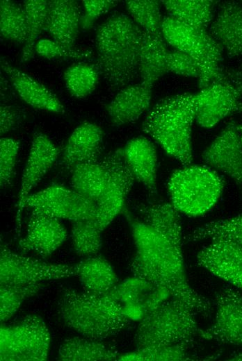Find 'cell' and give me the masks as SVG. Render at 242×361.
Here are the masks:
<instances>
[{
    "instance_id": "6da1fadb",
    "label": "cell",
    "mask_w": 242,
    "mask_h": 361,
    "mask_svg": "<svg viewBox=\"0 0 242 361\" xmlns=\"http://www.w3.org/2000/svg\"><path fill=\"white\" fill-rule=\"evenodd\" d=\"M127 214L136 247L129 265L133 276L164 290L195 312L209 314L211 303L189 284L182 252L152 227Z\"/></svg>"
},
{
    "instance_id": "7a4b0ae2",
    "label": "cell",
    "mask_w": 242,
    "mask_h": 361,
    "mask_svg": "<svg viewBox=\"0 0 242 361\" xmlns=\"http://www.w3.org/2000/svg\"><path fill=\"white\" fill-rule=\"evenodd\" d=\"M143 32L131 17L120 12L112 15L97 28L99 72L111 90H121L139 76Z\"/></svg>"
},
{
    "instance_id": "3957f363",
    "label": "cell",
    "mask_w": 242,
    "mask_h": 361,
    "mask_svg": "<svg viewBox=\"0 0 242 361\" xmlns=\"http://www.w3.org/2000/svg\"><path fill=\"white\" fill-rule=\"evenodd\" d=\"M56 314L70 329L97 340L118 335L131 323L122 304L111 292L97 294L65 288L56 303Z\"/></svg>"
},
{
    "instance_id": "277c9868",
    "label": "cell",
    "mask_w": 242,
    "mask_h": 361,
    "mask_svg": "<svg viewBox=\"0 0 242 361\" xmlns=\"http://www.w3.org/2000/svg\"><path fill=\"white\" fill-rule=\"evenodd\" d=\"M195 94L182 93L159 99L147 114L143 131L170 156L184 166L193 161L191 133L195 121Z\"/></svg>"
},
{
    "instance_id": "5b68a950",
    "label": "cell",
    "mask_w": 242,
    "mask_h": 361,
    "mask_svg": "<svg viewBox=\"0 0 242 361\" xmlns=\"http://www.w3.org/2000/svg\"><path fill=\"white\" fill-rule=\"evenodd\" d=\"M196 314L176 299H166L140 319L134 336L136 349L170 345L188 349L200 329Z\"/></svg>"
},
{
    "instance_id": "8992f818",
    "label": "cell",
    "mask_w": 242,
    "mask_h": 361,
    "mask_svg": "<svg viewBox=\"0 0 242 361\" xmlns=\"http://www.w3.org/2000/svg\"><path fill=\"white\" fill-rule=\"evenodd\" d=\"M224 181L208 166L187 165L175 170L168 183L170 202L181 213L196 217L211 209L220 199Z\"/></svg>"
},
{
    "instance_id": "52a82bcc",
    "label": "cell",
    "mask_w": 242,
    "mask_h": 361,
    "mask_svg": "<svg viewBox=\"0 0 242 361\" xmlns=\"http://www.w3.org/2000/svg\"><path fill=\"white\" fill-rule=\"evenodd\" d=\"M195 121L211 128L229 115L242 111V65L224 67L220 76L195 93Z\"/></svg>"
},
{
    "instance_id": "ba28073f",
    "label": "cell",
    "mask_w": 242,
    "mask_h": 361,
    "mask_svg": "<svg viewBox=\"0 0 242 361\" xmlns=\"http://www.w3.org/2000/svg\"><path fill=\"white\" fill-rule=\"evenodd\" d=\"M50 344L49 329L37 314H28L15 323L1 326V361H45Z\"/></svg>"
},
{
    "instance_id": "9c48e42d",
    "label": "cell",
    "mask_w": 242,
    "mask_h": 361,
    "mask_svg": "<svg viewBox=\"0 0 242 361\" xmlns=\"http://www.w3.org/2000/svg\"><path fill=\"white\" fill-rule=\"evenodd\" d=\"M108 176L106 187L96 201L95 222L104 230L122 211L136 178L122 155V148L101 158Z\"/></svg>"
},
{
    "instance_id": "30bf717a",
    "label": "cell",
    "mask_w": 242,
    "mask_h": 361,
    "mask_svg": "<svg viewBox=\"0 0 242 361\" xmlns=\"http://www.w3.org/2000/svg\"><path fill=\"white\" fill-rule=\"evenodd\" d=\"M77 265L51 264L19 255L1 245V285H29L77 276Z\"/></svg>"
},
{
    "instance_id": "8fae6325",
    "label": "cell",
    "mask_w": 242,
    "mask_h": 361,
    "mask_svg": "<svg viewBox=\"0 0 242 361\" xmlns=\"http://www.w3.org/2000/svg\"><path fill=\"white\" fill-rule=\"evenodd\" d=\"M24 208H36L59 219L72 222L95 219L96 203L74 189L53 184L38 192L30 194Z\"/></svg>"
},
{
    "instance_id": "7c38bea8",
    "label": "cell",
    "mask_w": 242,
    "mask_h": 361,
    "mask_svg": "<svg viewBox=\"0 0 242 361\" xmlns=\"http://www.w3.org/2000/svg\"><path fill=\"white\" fill-rule=\"evenodd\" d=\"M216 317L213 325L200 329L207 340L242 346V294L231 286L223 287L216 296Z\"/></svg>"
},
{
    "instance_id": "4fadbf2b",
    "label": "cell",
    "mask_w": 242,
    "mask_h": 361,
    "mask_svg": "<svg viewBox=\"0 0 242 361\" xmlns=\"http://www.w3.org/2000/svg\"><path fill=\"white\" fill-rule=\"evenodd\" d=\"M58 154V148L47 135L39 132L33 136L16 203L15 231L17 233H20L21 230L22 215L26 199L51 167L57 160Z\"/></svg>"
},
{
    "instance_id": "5bb4252c",
    "label": "cell",
    "mask_w": 242,
    "mask_h": 361,
    "mask_svg": "<svg viewBox=\"0 0 242 361\" xmlns=\"http://www.w3.org/2000/svg\"><path fill=\"white\" fill-rule=\"evenodd\" d=\"M197 263L242 290V248L225 239L211 240L197 254Z\"/></svg>"
},
{
    "instance_id": "9a60e30c",
    "label": "cell",
    "mask_w": 242,
    "mask_h": 361,
    "mask_svg": "<svg viewBox=\"0 0 242 361\" xmlns=\"http://www.w3.org/2000/svg\"><path fill=\"white\" fill-rule=\"evenodd\" d=\"M204 162L213 169L242 184V143L239 126L229 121L202 153Z\"/></svg>"
},
{
    "instance_id": "2e32d148",
    "label": "cell",
    "mask_w": 242,
    "mask_h": 361,
    "mask_svg": "<svg viewBox=\"0 0 242 361\" xmlns=\"http://www.w3.org/2000/svg\"><path fill=\"white\" fill-rule=\"evenodd\" d=\"M25 237L19 241L20 249L33 251L45 259L67 238V230L60 219L36 208H30Z\"/></svg>"
},
{
    "instance_id": "e0dca14e",
    "label": "cell",
    "mask_w": 242,
    "mask_h": 361,
    "mask_svg": "<svg viewBox=\"0 0 242 361\" xmlns=\"http://www.w3.org/2000/svg\"><path fill=\"white\" fill-rule=\"evenodd\" d=\"M208 32L229 58L242 56V5L235 1L220 3Z\"/></svg>"
},
{
    "instance_id": "ac0fdd59",
    "label": "cell",
    "mask_w": 242,
    "mask_h": 361,
    "mask_svg": "<svg viewBox=\"0 0 242 361\" xmlns=\"http://www.w3.org/2000/svg\"><path fill=\"white\" fill-rule=\"evenodd\" d=\"M81 17L80 5L76 1H48L45 31L54 41L72 50L81 27Z\"/></svg>"
},
{
    "instance_id": "d6986e66",
    "label": "cell",
    "mask_w": 242,
    "mask_h": 361,
    "mask_svg": "<svg viewBox=\"0 0 242 361\" xmlns=\"http://www.w3.org/2000/svg\"><path fill=\"white\" fill-rule=\"evenodd\" d=\"M103 147V131L96 124L84 121L72 133L63 149L60 165L71 170L77 165L99 158Z\"/></svg>"
},
{
    "instance_id": "ffe728a7",
    "label": "cell",
    "mask_w": 242,
    "mask_h": 361,
    "mask_svg": "<svg viewBox=\"0 0 242 361\" xmlns=\"http://www.w3.org/2000/svg\"><path fill=\"white\" fill-rule=\"evenodd\" d=\"M1 68L19 97L30 106L63 114L65 108L58 98L44 85L1 58Z\"/></svg>"
},
{
    "instance_id": "44dd1931",
    "label": "cell",
    "mask_w": 242,
    "mask_h": 361,
    "mask_svg": "<svg viewBox=\"0 0 242 361\" xmlns=\"http://www.w3.org/2000/svg\"><path fill=\"white\" fill-rule=\"evenodd\" d=\"M151 99L152 87L141 82L120 90L106 107L111 124L120 126L135 121L150 108Z\"/></svg>"
},
{
    "instance_id": "7402d4cb",
    "label": "cell",
    "mask_w": 242,
    "mask_h": 361,
    "mask_svg": "<svg viewBox=\"0 0 242 361\" xmlns=\"http://www.w3.org/2000/svg\"><path fill=\"white\" fill-rule=\"evenodd\" d=\"M122 155L136 180L152 194L157 193V153L152 142L143 137H134L122 148Z\"/></svg>"
},
{
    "instance_id": "603a6c76",
    "label": "cell",
    "mask_w": 242,
    "mask_h": 361,
    "mask_svg": "<svg viewBox=\"0 0 242 361\" xmlns=\"http://www.w3.org/2000/svg\"><path fill=\"white\" fill-rule=\"evenodd\" d=\"M161 35L164 40L176 50L193 56L201 69L207 53L208 31L197 30L171 17H163Z\"/></svg>"
},
{
    "instance_id": "cb8c5ba5",
    "label": "cell",
    "mask_w": 242,
    "mask_h": 361,
    "mask_svg": "<svg viewBox=\"0 0 242 361\" xmlns=\"http://www.w3.org/2000/svg\"><path fill=\"white\" fill-rule=\"evenodd\" d=\"M141 221L168 240L182 252V228L179 212L171 202L140 204L137 208Z\"/></svg>"
},
{
    "instance_id": "d4e9b609",
    "label": "cell",
    "mask_w": 242,
    "mask_h": 361,
    "mask_svg": "<svg viewBox=\"0 0 242 361\" xmlns=\"http://www.w3.org/2000/svg\"><path fill=\"white\" fill-rule=\"evenodd\" d=\"M168 53L162 35H154L143 31L138 60L142 83L152 88L154 84L168 72Z\"/></svg>"
},
{
    "instance_id": "484cf974",
    "label": "cell",
    "mask_w": 242,
    "mask_h": 361,
    "mask_svg": "<svg viewBox=\"0 0 242 361\" xmlns=\"http://www.w3.org/2000/svg\"><path fill=\"white\" fill-rule=\"evenodd\" d=\"M120 355L114 346L83 336L65 339L57 358L62 361H111L118 360Z\"/></svg>"
},
{
    "instance_id": "4316f807",
    "label": "cell",
    "mask_w": 242,
    "mask_h": 361,
    "mask_svg": "<svg viewBox=\"0 0 242 361\" xmlns=\"http://www.w3.org/2000/svg\"><path fill=\"white\" fill-rule=\"evenodd\" d=\"M79 277L84 291L105 294L118 283V276L111 265L100 256H90L77 263Z\"/></svg>"
},
{
    "instance_id": "83f0119b",
    "label": "cell",
    "mask_w": 242,
    "mask_h": 361,
    "mask_svg": "<svg viewBox=\"0 0 242 361\" xmlns=\"http://www.w3.org/2000/svg\"><path fill=\"white\" fill-rule=\"evenodd\" d=\"M170 16L200 30L210 26L214 17L217 1L212 0H163L161 1Z\"/></svg>"
},
{
    "instance_id": "f1b7e54d",
    "label": "cell",
    "mask_w": 242,
    "mask_h": 361,
    "mask_svg": "<svg viewBox=\"0 0 242 361\" xmlns=\"http://www.w3.org/2000/svg\"><path fill=\"white\" fill-rule=\"evenodd\" d=\"M70 172L71 187L96 202L104 192L108 180L107 171L101 159L79 164Z\"/></svg>"
},
{
    "instance_id": "f546056e",
    "label": "cell",
    "mask_w": 242,
    "mask_h": 361,
    "mask_svg": "<svg viewBox=\"0 0 242 361\" xmlns=\"http://www.w3.org/2000/svg\"><path fill=\"white\" fill-rule=\"evenodd\" d=\"M217 238L228 240L242 248V215L209 221L195 228L184 240L191 242Z\"/></svg>"
},
{
    "instance_id": "4dcf8cb0",
    "label": "cell",
    "mask_w": 242,
    "mask_h": 361,
    "mask_svg": "<svg viewBox=\"0 0 242 361\" xmlns=\"http://www.w3.org/2000/svg\"><path fill=\"white\" fill-rule=\"evenodd\" d=\"M47 3L46 0H27L24 1L23 8L27 23V38L24 43L21 62H26L34 56L37 40L45 31Z\"/></svg>"
},
{
    "instance_id": "1f68e13d",
    "label": "cell",
    "mask_w": 242,
    "mask_h": 361,
    "mask_svg": "<svg viewBox=\"0 0 242 361\" xmlns=\"http://www.w3.org/2000/svg\"><path fill=\"white\" fill-rule=\"evenodd\" d=\"M0 33L6 40L25 43L27 23L23 7L10 0L0 1Z\"/></svg>"
},
{
    "instance_id": "d6a6232c",
    "label": "cell",
    "mask_w": 242,
    "mask_h": 361,
    "mask_svg": "<svg viewBox=\"0 0 242 361\" xmlns=\"http://www.w3.org/2000/svg\"><path fill=\"white\" fill-rule=\"evenodd\" d=\"M99 69L94 65L79 62L68 67L63 78L69 93L76 98L90 94L95 88L99 78Z\"/></svg>"
},
{
    "instance_id": "836d02e7",
    "label": "cell",
    "mask_w": 242,
    "mask_h": 361,
    "mask_svg": "<svg viewBox=\"0 0 242 361\" xmlns=\"http://www.w3.org/2000/svg\"><path fill=\"white\" fill-rule=\"evenodd\" d=\"M102 233L95 219L72 222L71 238L76 253L87 258L96 255L102 247Z\"/></svg>"
},
{
    "instance_id": "e575fe53",
    "label": "cell",
    "mask_w": 242,
    "mask_h": 361,
    "mask_svg": "<svg viewBox=\"0 0 242 361\" xmlns=\"http://www.w3.org/2000/svg\"><path fill=\"white\" fill-rule=\"evenodd\" d=\"M161 1L129 0L125 1L131 19L144 31L154 35H161L163 18L161 13Z\"/></svg>"
},
{
    "instance_id": "d590c367",
    "label": "cell",
    "mask_w": 242,
    "mask_h": 361,
    "mask_svg": "<svg viewBox=\"0 0 242 361\" xmlns=\"http://www.w3.org/2000/svg\"><path fill=\"white\" fill-rule=\"evenodd\" d=\"M42 286V283L29 285H1V321L10 319L18 310L22 303L34 296Z\"/></svg>"
},
{
    "instance_id": "8d00e7d4",
    "label": "cell",
    "mask_w": 242,
    "mask_h": 361,
    "mask_svg": "<svg viewBox=\"0 0 242 361\" xmlns=\"http://www.w3.org/2000/svg\"><path fill=\"white\" fill-rule=\"evenodd\" d=\"M188 348L178 345L152 346L120 355L118 360L178 361L193 360Z\"/></svg>"
},
{
    "instance_id": "74e56055",
    "label": "cell",
    "mask_w": 242,
    "mask_h": 361,
    "mask_svg": "<svg viewBox=\"0 0 242 361\" xmlns=\"http://www.w3.org/2000/svg\"><path fill=\"white\" fill-rule=\"evenodd\" d=\"M19 142L11 137L0 140V185L6 188L12 185L15 176Z\"/></svg>"
},
{
    "instance_id": "f35d334b",
    "label": "cell",
    "mask_w": 242,
    "mask_h": 361,
    "mask_svg": "<svg viewBox=\"0 0 242 361\" xmlns=\"http://www.w3.org/2000/svg\"><path fill=\"white\" fill-rule=\"evenodd\" d=\"M168 72L186 77L198 78L200 75V64L191 55L175 49L169 51Z\"/></svg>"
},
{
    "instance_id": "ab89813d",
    "label": "cell",
    "mask_w": 242,
    "mask_h": 361,
    "mask_svg": "<svg viewBox=\"0 0 242 361\" xmlns=\"http://www.w3.org/2000/svg\"><path fill=\"white\" fill-rule=\"evenodd\" d=\"M35 51L38 55L47 59L72 58L83 59L89 58V50L73 49L67 50L54 40L42 39L37 42Z\"/></svg>"
},
{
    "instance_id": "60d3db41",
    "label": "cell",
    "mask_w": 242,
    "mask_h": 361,
    "mask_svg": "<svg viewBox=\"0 0 242 361\" xmlns=\"http://www.w3.org/2000/svg\"><path fill=\"white\" fill-rule=\"evenodd\" d=\"M118 2V1L113 0L82 1L84 9L81 20L82 30L86 31L90 28L99 16L116 6Z\"/></svg>"
},
{
    "instance_id": "b9f144b4",
    "label": "cell",
    "mask_w": 242,
    "mask_h": 361,
    "mask_svg": "<svg viewBox=\"0 0 242 361\" xmlns=\"http://www.w3.org/2000/svg\"><path fill=\"white\" fill-rule=\"evenodd\" d=\"M19 112L15 108L8 105H1L0 108V133L1 135L12 131L18 125Z\"/></svg>"
},
{
    "instance_id": "7bdbcfd3",
    "label": "cell",
    "mask_w": 242,
    "mask_h": 361,
    "mask_svg": "<svg viewBox=\"0 0 242 361\" xmlns=\"http://www.w3.org/2000/svg\"><path fill=\"white\" fill-rule=\"evenodd\" d=\"M239 133H240V137L242 143V125L239 126Z\"/></svg>"
}]
</instances>
